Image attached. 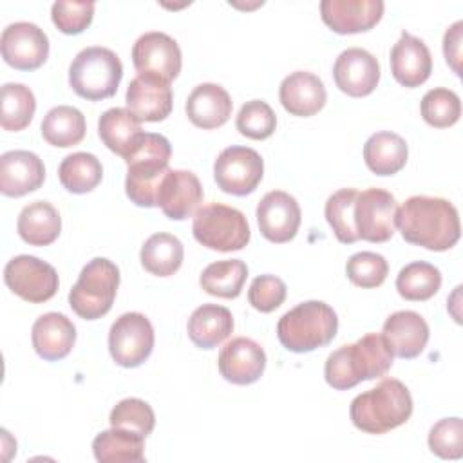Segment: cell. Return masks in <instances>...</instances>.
I'll use <instances>...</instances> for the list:
<instances>
[{
	"instance_id": "cell-1",
	"label": "cell",
	"mask_w": 463,
	"mask_h": 463,
	"mask_svg": "<svg viewBox=\"0 0 463 463\" xmlns=\"http://www.w3.org/2000/svg\"><path fill=\"white\" fill-rule=\"evenodd\" d=\"M394 224L407 242L430 251L450 250L461 235L456 206L441 197H409L396 210Z\"/></svg>"
},
{
	"instance_id": "cell-2",
	"label": "cell",
	"mask_w": 463,
	"mask_h": 463,
	"mask_svg": "<svg viewBox=\"0 0 463 463\" xmlns=\"http://www.w3.org/2000/svg\"><path fill=\"white\" fill-rule=\"evenodd\" d=\"M392 351L380 333H367L354 344L333 351L324 365L326 382L336 391H347L360 382L385 376L392 365Z\"/></svg>"
},
{
	"instance_id": "cell-3",
	"label": "cell",
	"mask_w": 463,
	"mask_h": 463,
	"mask_svg": "<svg viewBox=\"0 0 463 463\" xmlns=\"http://www.w3.org/2000/svg\"><path fill=\"white\" fill-rule=\"evenodd\" d=\"M412 414V398L405 383L383 378L351 402L349 416L356 429L367 434H385L403 425Z\"/></svg>"
},
{
	"instance_id": "cell-4",
	"label": "cell",
	"mask_w": 463,
	"mask_h": 463,
	"mask_svg": "<svg viewBox=\"0 0 463 463\" xmlns=\"http://www.w3.org/2000/svg\"><path fill=\"white\" fill-rule=\"evenodd\" d=\"M172 156L170 141L156 132H143L134 150L125 157L127 197L143 208L156 206V195L161 179L168 170Z\"/></svg>"
},
{
	"instance_id": "cell-5",
	"label": "cell",
	"mask_w": 463,
	"mask_h": 463,
	"mask_svg": "<svg viewBox=\"0 0 463 463\" xmlns=\"http://www.w3.org/2000/svg\"><path fill=\"white\" fill-rule=\"evenodd\" d=\"M338 331L335 309L322 300H306L288 313L277 324L280 344L293 353H309L327 345Z\"/></svg>"
},
{
	"instance_id": "cell-6",
	"label": "cell",
	"mask_w": 463,
	"mask_h": 463,
	"mask_svg": "<svg viewBox=\"0 0 463 463\" xmlns=\"http://www.w3.org/2000/svg\"><path fill=\"white\" fill-rule=\"evenodd\" d=\"M121 78V60L114 51L99 45L80 51L69 67V85L80 98L89 101L114 96Z\"/></svg>"
},
{
	"instance_id": "cell-7",
	"label": "cell",
	"mask_w": 463,
	"mask_h": 463,
	"mask_svg": "<svg viewBox=\"0 0 463 463\" xmlns=\"http://www.w3.org/2000/svg\"><path fill=\"white\" fill-rule=\"evenodd\" d=\"M118 286V266L105 257H96L83 266L76 284L69 293V304L80 318L98 320L110 311Z\"/></svg>"
},
{
	"instance_id": "cell-8",
	"label": "cell",
	"mask_w": 463,
	"mask_h": 463,
	"mask_svg": "<svg viewBox=\"0 0 463 463\" xmlns=\"http://www.w3.org/2000/svg\"><path fill=\"white\" fill-rule=\"evenodd\" d=\"M199 244L215 251H237L250 242V226L244 213L222 203L201 206L192 222Z\"/></svg>"
},
{
	"instance_id": "cell-9",
	"label": "cell",
	"mask_w": 463,
	"mask_h": 463,
	"mask_svg": "<svg viewBox=\"0 0 463 463\" xmlns=\"http://www.w3.org/2000/svg\"><path fill=\"white\" fill-rule=\"evenodd\" d=\"M154 349V327L143 313H123L110 326L109 351L112 360L127 369L139 367Z\"/></svg>"
},
{
	"instance_id": "cell-10",
	"label": "cell",
	"mask_w": 463,
	"mask_h": 463,
	"mask_svg": "<svg viewBox=\"0 0 463 463\" xmlns=\"http://www.w3.org/2000/svg\"><path fill=\"white\" fill-rule=\"evenodd\" d=\"M5 286L20 298L40 304L52 298L60 280L56 269L33 255H16L4 268Z\"/></svg>"
},
{
	"instance_id": "cell-11",
	"label": "cell",
	"mask_w": 463,
	"mask_h": 463,
	"mask_svg": "<svg viewBox=\"0 0 463 463\" xmlns=\"http://www.w3.org/2000/svg\"><path fill=\"white\" fill-rule=\"evenodd\" d=\"M264 175V161L260 154L250 146H228L213 163V177L217 186L232 195L251 194Z\"/></svg>"
},
{
	"instance_id": "cell-12",
	"label": "cell",
	"mask_w": 463,
	"mask_h": 463,
	"mask_svg": "<svg viewBox=\"0 0 463 463\" xmlns=\"http://www.w3.org/2000/svg\"><path fill=\"white\" fill-rule=\"evenodd\" d=\"M396 199L382 188H367L358 192L354 201V228L358 239L369 242H387L394 235Z\"/></svg>"
},
{
	"instance_id": "cell-13",
	"label": "cell",
	"mask_w": 463,
	"mask_h": 463,
	"mask_svg": "<svg viewBox=\"0 0 463 463\" xmlns=\"http://www.w3.org/2000/svg\"><path fill=\"white\" fill-rule=\"evenodd\" d=\"M2 58L18 71H34L42 67L49 56V38L36 24L14 22L2 31Z\"/></svg>"
},
{
	"instance_id": "cell-14",
	"label": "cell",
	"mask_w": 463,
	"mask_h": 463,
	"mask_svg": "<svg viewBox=\"0 0 463 463\" xmlns=\"http://www.w3.org/2000/svg\"><path fill=\"white\" fill-rule=\"evenodd\" d=\"M181 49L166 33L150 31L141 34L132 47V63L139 74H150L172 81L181 72Z\"/></svg>"
},
{
	"instance_id": "cell-15",
	"label": "cell",
	"mask_w": 463,
	"mask_h": 463,
	"mask_svg": "<svg viewBox=\"0 0 463 463\" xmlns=\"http://www.w3.org/2000/svg\"><path fill=\"white\" fill-rule=\"evenodd\" d=\"M257 222L264 239L275 244L289 242L300 226V206L293 195L282 190L268 192L257 204Z\"/></svg>"
},
{
	"instance_id": "cell-16",
	"label": "cell",
	"mask_w": 463,
	"mask_h": 463,
	"mask_svg": "<svg viewBox=\"0 0 463 463\" xmlns=\"http://www.w3.org/2000/svg\"><path fill=\"white\" fill-rule=\"evenodd\" d=\"M204 192L199 177L190 170L168 168L159 183L156 206L172 221L188 219L203 203Z\"/></svg>"
},
{
	"instance_id": "cell-17",
	"label": "cell",
	"mask_w": 463,
	"mask_h": 463,
	"mask_svg": "<svg viewBox=\"0 0 463 463\" xmlns=\"http://www.w3.org/2000/svg\"><path fill=\"white\" fill-rule=\"evenodd\" d=\"M333 78L344 94L351 98L369 96L380 81V63L369 51L349 47L338 54Z\"/></svg>"
},
{
	"instance_id": "cell-18",
	"label": "cell",
	"mask_w": 463,
	"mask_h": 463,
	"mask_svg": "<svg viewBox=\"0 0 463 463\" xmlns=\"http://www.w3.org/2000/svg\"><path fill=\"white\" fill-rule=\"evenodd\" d=\"M221 376L235 385L255 383L266 369V353L251 338H232L219 353Z\"/></svg>"
},
{
	"instance_id": "cell-19",
	"label": "cell",
	"mask_w": 463,
	"mask_h": 463,
	"mask_svg": "<svg viewBox=\"0 0 463 463\" xmlns=\"http://www.w3.org/2000/svg\"><path fill=\"white\" fill-rule=\"evenodd\" d=\"M382 0H322V22L338 34H354L373 29L383 14Z\"/></svg>"
},
{
	"instance_id": "cell-20",
	"label": "cell",
	"mask_w": 463,
	"mask_h": 463,
	"mask_svg": "<svg viewBox=\"0 0 463 463\" xmlns=\"http://www.w3.org/2000/svg\"><path fill=\"white\" fill-rule=\"evenodd\" d=\"M170 83L150 76L137 74L127 89V109L137 121H163L172 110Z\"/></svg>"
},
{
	"instance_id": "cell-21",
	"label": "cell",
	"mask_w": 463,
	"mask_h": 463,
	"mask_svg": "<svg viewBox=\"0 0 463 463\" xmlns=\"http://www.w3.org/2000/svg\"><path fill=\"white\" fill-rule=\"evenodd\" d=\"M389 60L394 80L407 89L420 87L429 80L432 72V56L429 47L423 40L405 31L392 45Z\"/></svg>"
},
{
	"instance_id": "cell-22",
	"label": "cell",
	"mask_w": 463,
	"mask_h": 463,
	"mask_svg": "<svg viewBox=\"0 0 463 463\" xmlns=\"http://www.w3.org/2000/svg\"><path fill=\"white\" fill-rule=\"evenodd\" d=\"M45 179L43 161L29 150H9L0 157V192L22 197L38 190Z\"/></svg>"
},
{
	"instance_id": "cell-23",
	"label": "cell",
	"mask_w": 463,
	"mask_h": 463,
	"mask_svg": "<svg viewBox=\"0 0 463 463\" xmlns=\"http://www.w3.org/2000/svg\"><path fill=\"white\" fill-rule=\"evenodd\" d=\"M382 335L398 358H416L429 342V326L416 311H396L383 322Z\"/></svg>"
},
{
	"instance_id": "cell-24",
	"label": "cell",
	"mask_w": 463,
	"mask_h": 463,
	"mask_svg": "<svg viewBox=\"0 0 463 463\" xmlns=\"http://www.w3.org/2000/svg\"><path fill=\"white\" fill-rule=\"evenodd\" d=\"M33 347L47 362L65 358L76 342V327L63 313H45L38 317L31 329Z\"/></svg>"
},
{
	"instance_id": "cell-25",
	"label": "cell",
	"mask_w": 463,
	"mask_h": 463,
	"mask_svg": "<svg viewBox=\"0 0 463 463\" xmlns=\"http://www.w3.org/2000/svg\"><path fill=\"white\" fill-rule=\"evenodd\" d=\"M279 98L282 107L291 116L309 118L322 110L327 99V92L317 74L307 71H295L282 80Z\"/></svg>"
},
{
	"instance_id": "cell-26",
	"label": "cell",
	"mask_w": 463,
	"mask_h": 463,
	"mask_svg": "<svg viewBox=\"0 0 463 463\" xmlns=\"http://www.w3.org/2000/svg\"><path fill=\"white\" fill-rule=\"evenodd\" d=\"M232 107L230 94L217 83L197 85L184 105L188 119L204 130L222 127L232 116Z\"/></svg>"
},
{
	"instance_id": "cell-27",
	"label": "cell",
	"mask_w": 463,
	"mask_h": 463,
	"mask_svg": "<svg viewBox=\"0 0 463 463\" xmlns=\"http://www.w3.org/2000/svg\"><path fill=\"white\" fill-rule=\"evenodd\" d=\"M188 336L201 349H213L233 331L232 311L219 304H203L188 318Z\"/></svg>"
},
{
	"instance_id": "cell-28",
	"label": "cell",
	"mask_w": 463,
	"mask_h": 463,
	"mask_svg": "<svg viewBox=\"0 0 463 463\" xmlns=\"http://www.w3.org/2000/svg\"><path fill=\"white\" fill-rule=\"evenodd\" d=\"M18 235L31 246H49L61 232V217L47 201H33L22 208L16 221Z\"/></svg>"
},
{
	"instance_id": "cell-29",
	"label": "cell",
	"mask_w": 463,
	"mask_h": 463,
	"mask_svg": "<svg viewBox=\"0 0 463 463\" xmlns=\"http://www.w3.org/2000/svg\"><path fill=\"white\" fill-rule=\"evenodd\" d=\"M98 134L109 150L125 159L143 136V128L128 109L114 107L99 116Z\"/></svg>"
},
{
	"instance_id": "cell-30",
	"label": "cell",
	"mask_w": 463,
	"mask_h": 463,
	"mask_svg": "<svg viewBox=\"0 0 463 463\" xmlns=\"http://www.w3.org/2000/svg\"><path fill=\"white\" fill-rule=\"evenodd\" d=\"M409 148L394 132H376L364 145V161L376 175H394L407 163Z\"/></svg>"
},
{
	"instance_id": "cell-31",
	"label": "cell",
	"mask_w": 463,
	"mask_h": 463,
	"mask_svg": "<svg viewBox=\"0 0 463 463\" xmlns=\"http://www.w3.org/2000/svg\"><path fill=\"white\" fill-rule=\"evenodd\" d=\"M145 436L112 427L99 432L92 441L94 458L101 463H141L145 461Z\"/></svg>"
},
{
	"instance_id": "cell-32",
	"label": "cell",
	"mask_w": 463,
	"mask_h": 463,
	"mask_svg": "<svg viewBox=\"0 0 463 463\" xmlns=\"http://www.w3.org/2000/svg\"><path fill=\"white\" fill-rule=\"evenodd\" d=\"M183 257V242L175 235L165 232L150 235L139 251L143 268L156 277L174 275L181 268Z\"/></svg>"
},
{
	"instance_id": "cell-33",
	"label": "cell",
	"mask_w": 463,
	"mask_h": 463,
	"mask_svg": "<svg viewBox=\"0 0 463 463\" xmlns=\"http://www.w3.org/2000/svg\"><path fill=\"white\" fill-rule=\"evenodd\" d=\"M87 123L81 110L71 105L52 107L42 121L43 139L60 148H69L78 145L85 137Z\"/></svg>"
},
{
	"instance_id": "cell-34",
	"label": "cell",
	"mask_w": 463,
	"mask_h": 463,
	"mask_svg": "<svg viewBox=\"0 0 463 463\" xmlns=\"http://www.w3.org/2000/svg\"><path fill=\"white\" fill-rule=\"evenodd\" d=\"M248 277V266L241 259L217 260L208 264L201 277V288L219 298H237L244 288Z\"/></svg>"
},
{
	"instance_id": "cell-35",
	"label": "cell",
	"mask_w": 463,
	"mask_h": 463,
	"mask_svg": "<svg viewBox=\"0 0 463 463\" xmlns=\"http://www.w3.org/2000/svg\"><path fill=\"white\" fill-rule=\"evenodd\" d=\"M58 177L67 192L87 194L101 183L103 166L94 154L74 152L60 163Z\"/></svg>"
},
{
	"instance_id": "cell-36",
	"label": "cell",
	"mask_w": 463,
	"mask_h": 463,
	"mask_svg": "<svg viewBox=\"0 0 463 463\" xmlns=\"http://www.w3.org/2000/svg\"><path fill=\"white\" fill-rule=\"evenodd\" d=\"M441 288V273L434 264L414 260L403 266L396 277V289L400 297L412 302L432 298Z\"/></svg>"
},
{
	"instance_id": "cell-37",
	"label": "cell",
	"mask_w": 463,
	"mask_h": 463,
	"mask_svg": "<svg viewBox=\"0 0 463 463\" xmlns=\"http://www.w3.org/2000/svg\"><path fill=\"white\" fill-rule=\"evenodd\" d=\"M2 112L0 125L4 130L18 132L24 130L34 116L36 99L29 87L24 83H5L0 90Z\"/></svg>"
},
{
	"instance_id": "cell-38",
	"label": "cell",
	"mask_w": 463,
	"mask_h": 463,
	"mask_svg": "<svg viewBox=\"0 0 463 463\" xmlns=\"http://www.w3.org/2000/svg\"><path fill=\"white\" fill-rule=\"evenodd\" d=\"M358 190L356 188H342L327 197L324 213L333 228L335 237L344 244H353L358 241V233L354 228V201H356Z\"/></svg>"
},
{
	"instance_id": "cell-39",
	"label": "cell",
	"mask_w": 463,
	"mask_h": 463,
	"mask_svg": "<svg viewBox=\"0 0 463 463\" xmlns=\"http://www.w3.org/2000/svg\"><path fill=\"white\" fill-rule=\"evenodd\" d=\"M421 118L434 128H447L458 123L461 116V101L459 96L443 87L430 89L421 98Z\"/></svg>"
},
{
	"instance_id": "cell-40",
	"label": "cell",
	"mask_w": 463,
	"mask_h": 463,
	"mask_svg": "<svg viewBox=\"0 0 463 463\" xmlns=\"http://www.w3.org/2000/svg\"><path fill=\"white\" fill-rule=\"evenodd\" d=\"M109 421L110 427L127 429L146 438L156 427V414L145 400L125 398L110 411Z\"/></svg>"
},
{
	"instance_id": "cell-41",
	"label": "cell",
	"mask_w": 463,
	"mask_h": 463,
	"mask_svg": "<svg viewBox=\"0 0 463 463\" xmlns=\"http://www.w3.org/2000/svg\"><path fill=\"white\" fill-rule=\"evenodd\" d=\"M237 130L250 139H268L277 127V116L273 109L262 99L246 101L235 119Z\"/></svg>"
},
{
	"instance_id": "cell-42",
	"label": "cell",
	"mask_w": 463,
	"mask_h": 463,
	"mask_svg": "<svg viewBox=\"0 0 463 463\" xmlns=\"http://www.w3.org/2000/svg\"><path fill=\"white\" fill-rule=\"evenodd\" d=\"M347 279L358 288H378L389 273V264L383 255L374 251H358L345 264Z\"/></svg>"
},
{
	"instance_id": "cell-43",
	"label": "cell",
	"mask_w": 463,
	"mask_h": 463,
	"mask_svg": "<svg viewBox=\"0 0 463 463\" xmlns=\"http://www.w3.org/2000/svg\"><path fill=\"white\" fill-rule=\"evenodd\" d=\"M429 449L443 459L463 456V421L461 418H443L429 432Z\"/></svg>"
},
{
	"instance_id": "cell-44",
	"label": "cell",
	"mask_w": 463,
	"mask_h": 463,
	"mask_svg": "<svg viewBox=\"0 0 463 463\" xmlns=\"http://www.w3.org/2000/svg\"><path fill=\"white\" fill-rule=\"evenodd\" d=\"M94 16V2H54L51 7L52 24L63 34L83 33Z\"/></svg>"
},
{
	"instance_id": "cell-45",
	"label": "cell",
	"mask_w": 463,
	"mask_h": 463,
	"mask_svg": "<svg viewBox=\"0 0 463 463\" xmlns=\"http://www.w3.org/2000/svg\"><path fill=\"white\" fill-rule=\"evenodd\" d=\"M286 284L275 275H259L248 289V302L260 313L275 311L286 300Z\"/></svg>"
},
{
	"instance_id": "cell-46",
	"label": "cell",
	"mask_w": 463,
	"mask_h": 463,
	"mask_svg": "<svg viewBox=\"0 0 463 463\" xmlns=\"http://www.w3.org/2000/svg\"><path fill=\"white\" fill-rule=\"evenodd\" d=\"M461 33H463V22L458 20L443 34L445 60L458 76L461 74Z\"/></svg>"
}]
</instances>
